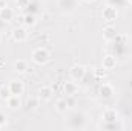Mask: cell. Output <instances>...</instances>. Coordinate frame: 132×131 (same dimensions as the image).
<instances>
[{
  "mask_svg": "<svg viewBox=\"0 0 132 131\" xmlns=\"http://www.w3.org/2000/svg\"><path fill=\"white\" fill-rule=\"evenodd\" d=\"M31 60L35 65H46L51 60V53L45 48V46H38L31 53Z\"/></svg>",
  "mask_w": 132,
  "mask_h": 131,
  "instance_id": "1",
  "label": "cell"
},
{
  "mask_svg": "<svg viewBox=\"0 0 132 131\" xmlns=\"http://www.w3.org/2000/svg\"><path fill=\"white\" fill-rule=\"evenodd\" d=\"M68 128L71 130H85L86 128V116L83 113H72L68 120Z\"/></svg>",
  "mask_w": 132,
  "mask_h": 131,
  "instance_id": "2",
  "label": "cell"
},
{
  "mask_svg": "<svg viewBox=\"0 0 132 131\" xmlns=\"http://www.w3.org/2000/svg\"><path fill=\"white\" fill-rule=\"evenodd\" d=\"M57 6L60 9L62 14L69 16V14H74L78 8V0H57Z\"/></svg>",
  "mask_w": 132,
  "mask_h": 131,
  "instance_id": "3",
  "label": "cell"
},
{
  "mask_svg": "<svg viewBox=\"0 0 132 131\" xmlns=\"http://www.w3.org/2000/svg\"><path fill=\"white\" fill-rule=\"evenodd\" d=\"M117 17H118V8H115L112 5H108V3L101 8V19L104 22L112 23V22L117 20Z\"/></svg>",
  "mask_w": 132,
  "mask_h": 131,
  "instance_id": "4",
  "label": "cell"
},
{
  "mask_svg": "<svg viewBox=\"0 0 132 131\" xmlns=\"http://www.w3.org/2000/svg\"><path fill=\"white\" fill-rule=\"evenodd\" d=\"M86 66L80 65V63H75L69 68V77L75 82H81L85 77H86Z\"/></svg>",
  "mask_w": 132,
  "mask_h": 131,
  "instance_id": "5",
  "label": "cell"
},
{
  "mask_svg": "<svg viewBox=\"0 0 132 131\" xmlns=\"http://www.w3.org/2000/svg\"><path fill=\"white\" fill-rule=\"evenodd\" d=\"M12 40L14 42H17V43H25L26 40H28V37H29V33H28V28L26 26H17V28H14L12 30Z\"/></svg>",
  "mask_w": 132,
  "mask_h": 131,
  "instance_id": "6",
  "label": "cell"
},
{
  "mask_svg": "<svg viewBox=\"0 0 132 131\" xmlns=\"http://www.w3.org/2000/svg\"><path fill=\"white\" fill-rule=\"evenodd\" d=\"M115 93V88L111 82H103L98 88V94L101 99H111Z\"/></svg>",
  "mask_w": 132,
  "mask_h": 131,
  "instance_id": "7",
  "label": "cell"
},
{
  "mask_svg": "<svg viewBox=\"0 0 132 131\" xmlns=\"http://www.w3.org/2000/svg\"><path fill=\"white\" fill-rule=\"evenodd\" d=\"M120 116H118V111L115 110V108H104L103 110V113H101V120L103 122H117V120H120L118 119Z\"/></svg>",
  "mask_w": 132,
  "mask_h": 131,
  "instance_id": "8",
  "label": "cell"
},
{
  "mask_svg": "<svg viewBox=\"0 0 132 131\" xmlns=\"http://www.w3.org/2000/svg\"><path fill=\"white\" fill-rule=\"evenodd\" d=\"M8 86H9V90H11V94H14V96H22V94L25 93V83H23L22 80H19V79L11 80V82L8 83Z\"/></svg>",
  "mask_w": 132,
  "mask_h": 131,
  "instance_id": "9",
  "label": "cell"
},
{
  "mask_svg": "<svg viewBox=\"0 0 132 131\" xmlns=\"http://www.w3.org/2000/svg\"><path fill=\"white\" fill-rule=\"evenodd\" d=\"M117 37H118V33H117L115 26H112V25H106V26L103 28V39H104L108 43L115 42Z\"/></svg>",
  "mask_w": 132,
  "mask_h": 131,
  "instance_id": "10",
  "label": "cell"
},
{
  "mask_svg": "<svg viewBox=\"0 0 132 131\" xmlns=\"http://www.w3.org/2000/svg\"><path fill=\"white\" fill-rule=\"evenodd\" d=\"M101 66H103L104 71H112V69H115V66H117V59H115V56H112V54L103 56V59H101Z\"/></svg>",
  "mask_w": 132,
  "mask_h": 131,
  "instance_id": "11",
  "label": "cell"
},
{
  "mask_svg": "<svg viewBox=\"0 0 132 131\" xmlns=\"http://www.w3.org/2000/svg\"><path fill=\"white\" fill-rule=\"evenodd\" d=\"M63 93H65L68 97H71V96H75L77 93H78V85H77V82L75 80H66L65 83H63Z\"/></svg>",
  "mask_w": 132,
  "mask_h": 131,
  "instance_id": "12",
  "label": "cell"
},
{
  "mask_svg": "<svg viewBox=\"0 0 132 131\" xmlns=\"http://www.w3.org/2000/svg\"><path fill=\"white\" fill-rule=\"evenodd\" d=\"M14 17H15V11H14L12 8H9V6L0 8V19H2L5 23H9L11 20H14Z\"/></svg>",
  "mask_w": 132,
  "mask_h": 131,
  "instance_id": "13",
  "label": "cell"
},
{
  "mask_svg": "<svg viewBox=\"0 0 132 131\" xmlns=\"http://www.w3.org/2000/svg\"><path fill=\"white\" fill-rule=\"evenodd\" d=\"M29 69H31L29 68V63L25 59H19V60L14 62V71L17 74H26V72H29Z\"/></svg>",
  "mask_w": 132,
  "mask_h": 131,
  "instance_id": "14",
  "label": "cell"
},
{
  "mask_svg": "<svg viewBox=\"0 0 132 131\" xmlns=\"http://www.w3.org/2000/svg\"><path fill=\"white\" fill-rule=\"evenodd\" d=\"M52 97H54V90L51 86H42L38 90V99L42 102H49Z\"/></svg>",
  "mask_w": 132,
  "mask_h": 131,
  "instance_id": "15",
  "label": "cell"
},
{
  "mask_svg": "<svg viewBox=\"0 0 132 131\" xmlns=\"http://www.w3.org/2000/svg\"><path fill=\"white\" fill-rule=\"evenodd\" d=\"M6 106L9 108V110H12V111H15V110H20L22 108V99L20 96H9V97L6 99Z\"/></svg>",
  "mask_w": 132,
  "mask_h": 131,
  "instance_id": "16",
  "label": "cell"
},
{
  "mask_svg": "<svg viewBox=\"0 0 132 131\" xmlns=\"http://www.w3.org/2000/svg\"><path fill=\"white\" fill-rule=\"evenodd\" d=\"M22 23H23V26H26V28H32L37 25V16L32 14V12H26L23 17H22Z\"/></svg>",
  "mask_w": 132,
  "mask_h": 131,
  "instance_id": "17",
  "label": "cell"
},
{
  "mask_svg": "<svg viewBox=\"0 0 132 131\" xmlns=\"http://www.w3.org/2000/svg\"><path fill=\"white\" fill-rule=\"evenodd\" d=\"M69 110V102L66 99H59L55 102V111L60 114H66V111Z\"/></svg>",
  "mask_w": 132,
  "mask_h": 131,
  "instance_id": "18",
  "label": "cell"
},
{
  "mask_svg": "<svg viewBox=\"0 0 132 131\" xmlns=\"http://www.w3.org/2000/svg\"><path fill=\"white\" fill-rule=\"evenodd\" d=\"M98 128L100 130H121L123 125L118 123V120H117V122H103V120H101V123L98 125Z\"/></svg>",
  "mask_w": 132,
  "mask_h": 131,
  "instance_id": "19",
  "label": "cell"
},
{
  "mask_svg": "<svg viewBox=\"0 0 132 131\" xmlns=\"http://www.w3.org/2000/svg\"><path fill=\"white\" fill-rule=\"evenodd\" d=\"M38 105H40V99H38V96H37V97H29L28 99V102H26V108L31 110V111L37 110Z\"/></svg>",
  "mask_w": 132,
  "mask_h": 131,
  "instance_id": "20",
  "label": "cell"
},
{
  "mask_svg": "<svg viewBox=\"0 0 132 131\" xmlns=\"http://www.w3.org/2000/svg\"><path fill=\"white\" fill-rule=\"evenodd\" d=\"M9 96H12V94H11V90H9V86H8V85H0V99L6 100Z\"/></svg>",
  "mask_w": 132,
  "mask_h": 131,
  "instance_id": "21",
  "label": "cell"
},
{
  "mask_svg": "<svg viewBox=\"0 0 132 131\" xmlns=\"http://www.w3.org/2000/svg\"><path fill=\"white\" fill-rule=\"evenodd\" d=\"M29 3H31V0H15V8L19 11H25V9H28Z\"/></svg>",
  "mask_w": 132,
  "mask_h": 131,
  "instance_id": "22",
  "label": "cell"
},
{
  "mask_svg": "<svg viewBox=\"0 0 132 131\" xmlns=\"http://www.w3.org/2000/svg\"><path fill=\"white\" fill-rule=\"evenodd\" d=\"M106 2H108V5H112L115 8H121L128 3V0H106Z\"/></svg>",
  "mask_w": 132,
  "mask_h": 131,
  "instance_id": "23",
  "label": "cell"
},
{
  "mask_svg": "<svg viewBox=\"0 0 132 131\" xmlns=\"http://www.w3.org/2000/svg\"><path fill=\"white\" fill-rule=\"evenodd\" d=\"M6 125V114L0 111V128H3Z\"/></svg>",
  "mask_w": 132,
  "mask_h": 131,
  "instance_id": "24",
  "label": "cell"
},
{
  "mask_svg": "<svg viewBox=\"0 0 132 131\" xmlns=\"http://www.w3.org/2000/svg\"><path fill=\"white\" fill-rule=\"evenodd\" d=\"M80 2H83V3H92L94 0H80Z\"/></svg>",
  "mask_w": 132,
  "mask_h": 131,
  "instance_id": "25",
  "label": "cell"
},
{
  "mask_svg": "<svg viewBox=\"0 0 132 131\" xmlns=\"http://www.w3.org/2000/svg\"><path fill=\"white\" fill-rule=\"evenodd\" d=\"M128 3H129V5H132V0H128Z\"/></svg>",
  "mask_w": 132,
  "mask_h": 131,
  "instance_id": "26",
  "label": "cell"
},
{
  "mask_svg": "<svg viewBox=\"0 0 132 131\" xmlns=\"http://www.w3.org/2000/svg\"><path fill=\"white\" fill-rule=\"evenodd\" d=\"M0 45H2V39H0Z\"/></svg>",
  "mask_w": 132,
  "mask_h": 131,
  "instance_id": "27",
  "label": "cell"
}]
</instances>
